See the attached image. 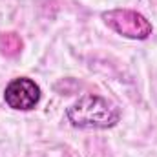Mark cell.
I'll list each match as a JSON object with an SVG mask.
<instances>
[{
    "label": "cell",
    "mask_w": 157,
    "mask_h": 157,
    "mask_svg": "<svg viewBox=\"0 0 157 157\" xmlns=\"http://www.w3.org/2000/svg\"><path fill=\"white\" fill-rule=\"evenodd\" d=\"M0 51L6 57H17L22 51V40L17 33H4L0 37Z\"/></svg>",
    "instance_id": "277c9868"
},
{
    "label": "cell",
    "mask_w": 157,
    "mask_h": 157,
    "mask_svg": "<svg viewBox=\"0 0 157 157\" xmlns=\"http://www.w3.org/2000/svg\"><path fill=\"white\" fill-rule=\"evenodd\" d=\"M102 20L115 33L133 40L148 39L154 31L148 18L133 9H110L102 13Z\"/></svg>",
    "instance_id": "7a4b0ae2"
},
{
    "label": "cell",
    "mask_w": 157,
    "mask_h": 157,
    "mask_svg": "<svg viewBox=\"0 0 157 157\" xmlns=\"http://www.w3.org/2000/svg\"><path fill=\"white\" fill-rule=\"evenodd\" d=\"M4 99L9 108L18 110V112H28L33 110L40 101V88L35 80L28 77L13 78L4 91Z\"/></svg>",
    "instance_id": "3957f363"
},
{
    "label": "cell",
    "mask_w": 157,
    "mask_h": 157,
    "mask_svg": "<svg viewBox=\"0 0 157 157\" xmlns=\"http://www.w3.org/2000/svg\"><path fill=\"white\" fill-rule=\"evenodd\" d=\"M68 121L75 128H112L121 119V112L115 104L99 95H84L73 102L68 112Z\"/></svg>",
    "instance_id": "6da1fadb"
}]
</instances>
